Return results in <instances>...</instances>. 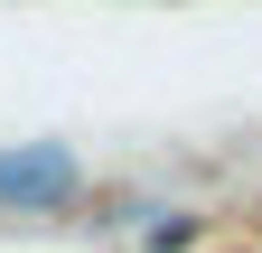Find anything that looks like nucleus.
Wrapping results in <instances>:
<instances>
[{"label": "nucleus", "instance_id": "obj_1", "mask_svg": "<svg viewBox=\"0 0 262 253\" xmlns=\"http://www.w3.org/2000/svg\"><path fill=\"white\" fill-rule=\"evenodd\" d=\"M66 197H75V150L66 141L0 150V206H66Z\"/></svg>", "mask_w": 262, "mask_h": 253}]
</instances>
